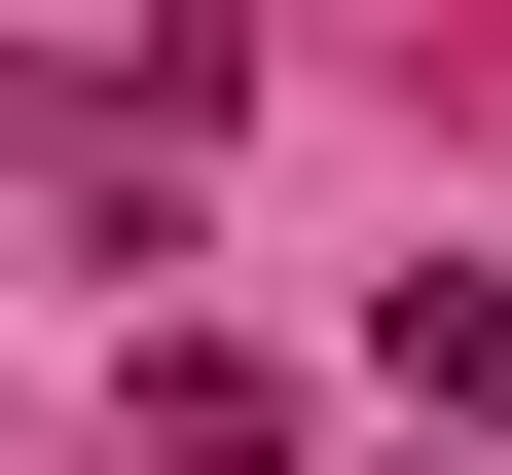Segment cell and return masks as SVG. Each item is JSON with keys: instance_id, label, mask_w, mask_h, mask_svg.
Wrapping results in <instances>:
<instances>
[{"instance_id": "6da1fadb", "label": "cell", "mask_w": 512, "mask_h": 475, "mask_svg": "<svg viewBox=\"0 0 512 475\" xmlns=\"http://www.w3.org/2000/svg\"><path fill=\"white\" fill-rule=\"evenodd\" d=\"M403 439H512V293L476 256H403Z\"/></svg>"}]
</instances>
